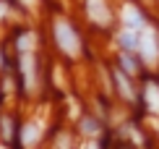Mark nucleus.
<instances>
[{
	"mask_svg": "<svg viewBox=\"0 0 159 149\" xmlns=\"http://www.w3.org/2000/svg\"><path fill=\"white\" fill-rule=\"evenodd\" d=\"M55 37H57V45L63 47V52H68L70 58L78 55L81 45H78V37H76L73 26H70L68 21H57V24H55Z\"/></svg>",
	"mask_w": 159,
	"mask_h": 149,
	"instance_id": "1",
	"label": "nucleus"
},
{
	"mask_svg": "<svg viewBox=\"0 0 159 149\" xmlns=\"http://www.w3.org/2000/svg\"><path fill=\"white\" fill-rule=\"evenodd\" d=\"M86 13H89L97 24H107L110 21V11H107V5H104V0H86Z\"/></svg>",
	"mask_w": 159,
	"mask_h": 149,
	"instance_id": "2",
	"label": "nucleus"
},
{
	"mask_svg": "<svg viewBox=\"0 0 159 149\" xmlns=\"http://www.w3.org/2000/svg\"><path fill=\"white\" fill-rule=\"evenodd\" d=\"M141 52H143V58H146V60H154L159 55V47H157L154 34H146V37L141 39Z\"/></svg>",
	"mask_w": 159,
	"mask_h": 149,
	"instance_id": "3",
	"label": "nucleus"
},
{
	"mask_svg": "<svg viewBox=\"0 0 159 149\" xmlns=\"http://www.w3.org/2000/svg\"><path fill=\"white\" fill-rule=\"evenodd\" d=\"M123 21L128 24L130 29H136V26H141V24H143V21H141V13H138L133 5H125V8H123Z\"/></svg>",
	"mask_w": 159,
	"mask_h": 149,
	"instance_id": "4",
	"label": "nucleus"
},
{
	"mask_svg": "<svg viewBox=\"0 0 159 149\" xmlns=\"http://www.w3.org/2000/svg\"><path fill=\"white\" fill-rule=\"evenodd\" d=\"M21 65H24V76H26V86H34V60H31L29 55L21 58Z\"/></svg>",
	"mask_w": 159,
	"mask_h": 149,
	"instance_id": "5",
	"label": "nucleus"
},
{
	"mask_svg": "<svg viewBox=\"0 0 159 149\" xmlns=\"http://www.w3.org/2000/svg\"><path fill=\"white\" fill-rule=\"evenodd\" d=\"M146 99L154 110H159V86L157 84H146Z\"/></svg>",
	"mask_w": 159,
	"mask_h": 149,
	"instance_id": "6",
	"label": "nucleus"
},
{
	"mask_svg": "<svg viewBox=\"0 0 159 149\" xmlns=\"http://www.w3.org/2000/svg\"><path fill=\"white\" fill-rule=\"evenodd\" d=\"M31 47H34V34H24V37H18V50H21V52H29Z\"/></svg>",
	"mask_w": 159,
	"mask_h": 149,
	"instance_id": "7",
	"label": "nucleus"
},
{
	"mask_svg": "<svg viewBox=\"0 0 159 149\" xmlns=\"http://www.w3.org/2000/svg\"><path fill=\"white\" fill-rule=\"evenodd\" d=\"M39 136V131H37V126H26L24 128V139H26V144H34Z\"/></svg>",
	"mask_w": 159,
	"mask_h": 149,
	"instance_id": "8",
	"label": "nucleus"
},
{
	"mask_svg": "<svg viewBox=\"0 0 159 149\" xmlns=\"http://www.w3.org/2000/svg\"><path fill=\"white\" fill-rule=\"evenodd\" d=\"M120 42H123V47H136V45H141V42H138V39L133 37V31H123Z\"/></svg>",
	"mask_w": 159,
	"mask_h": 149,
	"instance_id": "9",
	"label": "nucleus"
},
{
	"mask_svg": "<svg viewBox=\"0 0 159 149\" xmlns=\"http://www.w3.org/2000/svg\"><path fill=\"white\" fill-rule=\"evenodd\" d=\"M115 79H117V84H120V92L125 94V97H133V92H130V86H128V81L123 79V73H117Z\"/></svg>",
	"mask_w": 159,
	"mask_h": 149,
	"instance_id": "10",
	"label": "nucleus"
},
{
	"mask_svg": "<svg viewBox=\"0 0 159 149\" xmlns=\"http://www.w3.org/2000/svg\"><path fill=\"white\" fill-rule=\"evenodd\" d=\"M120 65H123V68L128 71V73H136V63H133V60H130L128 55H123V60H120Z\"/></svg>",
	"mask_w": 159,
	"mask_h": 149,
	"instance_id": "11",
	"label": "nucleus"
},
{
	"mask_svg": "<svg viewBox=\"0 0 159 149\" xmlns=\"http://www.w3.org/2000/svg\"><path fill=\"white\" fill-rule=\"evenodd\" d=\"M84 128H86L89 133H94V131H97V126H94V123H84Z\"/></svg>",
	"mask_w": 159,
	"mask_h": 149,
	"instance_id": "12",
	"label": "nucleus"
},
{
	"mask_svg": "<svg viewBox=\"0 0 159 149\" xmlns=\"http://www.w3.org/2000/svg\"><path fill=\"white\" fill-rule=\"evenodd\" d=\"M3 16H5V5L0 3V18H3Z\"/></svg>",
	"mask_w": 159,
	"mask_h": 149,
	"instance_id": "13",
	"label": "nucleus"
},
{
	"mask_svg": "<svg viewBox=\"0 0 159 149\" xmlns=\"http://www.w3.org/2000/svg\"><path fill=\"white\" fill-rule=\"evenodd\" d=\"M91 149H97V147H91Z\"/></svg>",
	"mask_w": 159,
	"mask_h": 149,
	"instance_id": "14",
	"label": "nucleus"
}]
</instances>
